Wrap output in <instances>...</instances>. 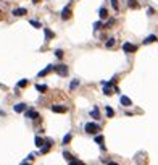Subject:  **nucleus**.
I'll use <instances>...</instances> for the list:
<instances>
[{
  "label": "nucleus",
  "mask_w": 158,
  "mask_h": 165,
  "mask_svg": "<svg viewBox=\"0 0 158 165\" xmlns=\"http://www.w3.org/2000/svg\"><path fill=\"white\" fill-rule=\"evenodd\" d=\"M84 130H86V133H89V134H94V133H97V131H100V126L97 125V123H86V126H84Z\"/></svg>",
  "instance_id": "f257e3e1"
},
{
  "label": "nucleus",
  "mask_w": 158,
  "mask_h": 165,
  "mask_svg": "<svg viewBox=\"0 0 158 165\" xmlns=\"http://www.w3.org/2000/svg\"><path fill=\"white\" fill-rule=\"evenodd\" d=\"M53 71H57L60 76H66L68 75V66L66 65H53Z\"/></svg>",
  "instance_id": "f03ea898"
},
{
  "label": "nucleus",
  "mask_w": 158,
  "mask_h": 165,
  "mask_svg": "<svg viewBox=\"0 0 158 165\" xmlns=\"http://www.w3.org/2000/svg\"><path fill=\"white\" fill-rule=\"evenodd\" d=\"M24 112H26V117L31 118V120H37L39 118V113L36 112V110H32V108L31 110H24Z\"/></svg>",
  "instance_id": "7ed1b4c3"
},
{
  "label": "nucleus",
  "mask_w": 158,
  "mask_h": 165,
  "mask_svg": "<svg viewBox=\"0 0 158 165\" xmlns=\"http://www.w3.org/2000/svg\"><path fill=\"white\" fill-rule=\"evenodd\" d=\"M119 102H121V105H123V107H131L132 105V100L129 99V97H126V96H121Z\"/></svg>",
  "instance_id": "20e7f679"
},
{
  "label": "nucleus",
  "mask_w": 158,
  "mask_h": 165,
  "mask_svg": "<svg viewBox=\"0 0 158 165\" xmlns=\"http://www.w3.org/2000/svg\"><path fill=\"white\" fill-rule=\"evenodd\" d=\"M123 50H124V52H136L137 47L132 45V44H129V42H124V44H123Z\"/></svg>",
  "instance_id": "39448f33"
},
{
  "label": "nucleus",
  "mask_w": 158,
  "mask_h": 165,
  "mask_svg": "<svg viewBox=\"0 0 158 165\" xmlns=\"http://www.w3.org/2000/svg\"><path fill=\"white\" fill-rule=\"evenodd\" d=\"M66 108L65 105H52V112H55V113H65L66 112Z\"/></svg>",
  "instance_id": "423d86ee"
},
{
  "label": "nucleus",
  "mask_w": 158,
  "mask_h": 165,
  "mask_svg": "<svg viewBox=\"0 0 158 165\" xmlns=\"http://www.w3.org/2000/svg\"><path fill=\"white\" fill-rule=\"evenodd\" d=\"M26 108H28V107H26V104H23V102H21V104H16V105L13 107V110H15L16 113H21V112H24Z\"/></svg>",
  "instance_id": "0eeeda50"
},
{
  "label": "nucleus",
  "mask_w": 158,
  "mask_h": 165,
  "mask_svg": "<svg viewBox=\"0 0 158 165\" xmlns=\"http://www.w3.org/2000/svg\"><path fill=\"white\" fill-rule=\"evenodd\" d=\"M26 13H28L26 8H15V10H13V15H15V16H24Z\"/></svg>",
  "instance_id": "6e6552de"
},
{
  "label": "nucleus",
  "mask_w": 158,
  "mask_h": 165,
  "mask_svg": "<svg viewBox=\"0 0 158 165\" xmlns=\"http://www.w3.org/2000/svg\"><path fill=\"white\" fill-rule=\"evenodd\" d=\"M71 18V10L69 8H63L62 11V20H69Z\"/></svg>",
  "instance_id": "1a4fd4ad"
},
{
  "label": "nucleus",
  "mask_w": 158,
  "mask_h": 165,
  "mask_svg": "<svg viewBox=\"0 0 158 165\" xmlns=\"http://www.w3.org/2000/svg\"><path fill=\"white\" fill-rule=\"evenodd\" d=\"M127 5H129V8H134V10H137L139 7H141L137 0H127Z\"/></svg>",
  "instance_id": "9d476101"
},
{
  "label": "nucleus",
  "mask_w": 158,
  "mask_h": 165,
  "mask_svg": "<svg viewBox=\"0 0 158 165\" xmlns=\"http://www.w3.org/2000/svg\"><path fill=\"white\" fill-rule=\"evenodd\" d=\"M99 16L102 18V20H107V18H108V10H107V8H100Z\"/></svg>",
  "instance_id": "9b49d317"
},
{
  "label": "nucleus",
  "mask_w": 158,
  "mask_h": 165,
  "mask_svg": "<svg viewBox=\"0 0 158 165\" xmlns=\"http://www.w3.org/2000/svg\"><path fill=\"white\" fill-rule=\"evenodd\" d=\"M44 33H45V39L48 41V39H52V37H55V34H53L48 28H44Z\"/></svg>",
  "instance_id": "f8f14e48"
},
{
  "label": "nucleus",
  "mask_w": 158,
  "mask_h": 165,
  "mask_svg": "<svg viewBox=\"0 0 158 165\" xmlns=\"http://www.w3.org/2000/svg\"><path fill=\"white\" fill-rule=\"evenodd\" d=\"M155 41H158V39H156V36H155V34H152V36H148L147 39H144V44H152V42H155Z\"/></svg>",
  "instance_id": "ddd939ff"
},
{
  "label": "nucleus",
  "mask_w": 158,
  "mask_h": 165,
  "mask_svg": "<svg viewBox=\"0 0 158 165\" xmlns=\"http://www.w3.org/2000/svg\"><path fill=\"white\" fill-rule=\"evenodd\" d=\"M52 70H53V65H48V66H47V68H45V70H42V71L39 73V76H45V75H47V73H50Z\"/></svg>",
  "instance_id": "4468645a"
},
{
  "label": "nucleus",
  "mask_w": 158,
  "mask_h": 165,
  "mask_svg": "<svg viewBox=\"0 0 158 165\" xmlns=\"http://www.w3.org/2000/svg\"><path fill=\"white\" fill-rule=\"evenodd\" d=\"M90 115H92L94 118H99V117H100V113H99V108H97V107H94L92 110H90Z\"/></svg>",
  "instance_id": "2eb2a0df"
},
{
  "label": "nucleus",
  "mask_w": 158,
  "mask_h": 165,
  "mask_svg": "<svg viewBox=\"0 0 158 165\" xmlns=\"http://www.w3.org/2000/svg\"><path fill=\"white\" fill-rule=\"evenodd\" d=\"M36 89H37L39 92H45V91H47V86H45V84H36Z\"/></svg>",
  "instance_id": "dca6fc26"
},
{
  "label": "nucleus",
  "mask_w": 158,
  "mask_h": 165,
  "mask_svg": "<svg viewBox=\"0 0 158 165\" xmlns=\"http://www.w3.org/2000/svg\"><path fill=\"white\" fill-rule=\"evenodd\" d=\"M79 86V79H74V81H71V84H69V89L73 91V89H76Z\"/></svg>",
  "instance_id": "f3484780"
},
{
  "label": "nucleus",
  "mask_w": 158,
  "mask_h": 165,
  "mask_svg": "<svg viewBox=\"0 0 158 165\" xmlns=\"http://www.w3.org/2000/svg\"><path fill=\"white\" fill-rule=\"evenodd\" d=\"M36 146H37V147H42V146H44V139H42V138H36Z\"/></svg>",
  "instance_id": "a211bd4d"
},
{
  "label": "nucleus",
  "mask_w": 158,
  "mask_h": 165,
  "mask_svg": "<svg viewBox=\"0 0 158 165\" xmlns=\"http://www.w3.org/2000/svg\"><path fill=\"white\" fill-rule=\"evenodd\" d=\"M105 110H107V115H108V118H113V115H115V112H113V108H111V107H107Z\"/></svg>",
  "instance_id": "6ab92c4d"
},
{
  "label": "nucleus",
  "mask_w": 158,
  "mask_h": 165,
  "mask_svg": "<svg viewBox=\"0 0 158 165\" xmlns=\"http://www.w3.org/2000/svg\"><path fill=\"white\" fill-rule=\"evenodd\" d=\"M26 86H28V79H21L18 83V88H26Z\"/></svg>",
  "instance_id": "aec40b11"
},
{
  "label": "nucleus",
  "mask_w": 158,
  "mask_h": 165,
  "mask_svg": "<svg viewBox=\"0 0 158 165\" xmlns=\"http://www.w3.org/2000/svg\"><path fill=\"white\" fill-rule=\"evenodd\" d=\"M115 42H116V39H115V37H110V39H108V42H107V47H113Z\"/></svg>",
  "instance_id": "412c9836"
},
{
  "label": "nucleus",
  "mask_w": 158,
  "mask_h": 165,
  "mask_svg": "<svg viewBox=\"0 0 158 165\" xmlns=\"http://www.w3.org/2000/svg\"><path fill=\"white\" fill-rule=\"evenodd\" d=\"M55 55H57L58 58H63V55H65V53H63V50H62V49H58V50H55Z\"/></svg>",
  "instance_id": "4be33fe9"
},
{
  "label": "nucleus",
  "mask_w": 158,
  "mask_h": 165,
  "mask_svg": "<svg viewBox=\"0 0 158 165\" xmlns=\"http://www.w3.org/2000/svg\"><path fill=\"white\" fill-rule=\"evenodd\" d=\"M71 141V134H66V136L63 138V144H68Z\"/></svg>",
  "instance_id": "5701e85b"
},
{
  "label": "nucleus",
  "mask_w": 158,
  "mask_h": 165,
  "mask_svg": "<svg viewBox=\"0 0 158 165\" xmlns=\"http://www.w3.org/2000/svg\"><path fill=\"white\" fill-rule=\"evenodd\" d=\"M63 157L66 159V160H73V155L69 154V152H63Z\"/></svg>",
  "instance_id": "b1692460"
},
{
  "label": "nucleus",
  "mask_w": 158,
  "mask_h": 165,
  "mask_svg": "<svg viewBox=\"0 0 158 165\" xmlns=\"http://www.w3.org/2000/svg\"><path fill=\"white\" fill-rule=\"evenodd\" d=\"M111 7L118 11V0H111Z\"/></svg>",
  "instance_id": "393cba45"
},
{
  "label": "nucleus",
  "mask_w": 158,
  "mask_h": 165,
  "mask_svg": "<svg viewBox=\"0 0 158 165\" xmlns=\"http://www.w3.org/2000/svg\"><path fill=\"white\" fill-rule=\"evenodd\" d=\"M100 28H102V23H100V21L94 23V29H95V31H97V29H100Z\"/></svg>",
  "instance_id": "a878e982"
},
{
  "label": "nucleus",
  "mask_w": 158,
  "mask_h": 165,
  "mask_svg": "<svg viewBox=\"0 0 158 165\" xmlns=\"http://www.w3.org/2000/svg\"><path fill=\"white\" fill-rule=\"evenodd\" d=\"M31 24L34 28H40V23H37V21H34V20H31Z\"/></svg>",
  "instance_id": "bb28decb"
},
{
  "label": "nucleus",
  "mask_w": 158,
  "mask_h": 165,
  "mask_svg": "<svg viewBox=\"0 0 158 165\" xmlns=\"http://www.w3.org/2000/svg\"><path fill=\"white\" fill-rule=\"evenodd\" d=\"M69 165H82V162H77V160H69Z\"/></svg>",
  "instance_id": "cd10ccee"
},
{
  "label": "nucleus",
  "mask_w": 158,
  "mask_h": 165,
  "mask_svg": "<svg viewBox=\"0 0 158 165\" xmlns=\"http://www.w3.org/2000/svg\"><path fill=\"white\" fill-rule=\"evenodd\" d=\"M103 141V138L100 136V134H99V136H95V143H102Z\"/></svg>",
  "instance_id": "c85d7f7f"
},
{
  "label": "nucleus",
  "mask_w": 158,
  "mask_h": 165,
  "mask_svg": "<svg viewBox=\"0 0 158 165\" xmlns=\"http://www.w3.org/2000/svg\"><path fill=\"white\" fill-rule=\"evenodd\" d=\"M108 165H118L116 162H108Z\"/></svg>",
  "instance_id": "c756f323"
},
{
  "label": "nucleus",
  "mask_w": 158,
  "mask_h": 165,
  "mask_svg": "<svg viewBox=\"0 0 158 165\" xmlns=\"http://www.w3.org/2000/svg\"><path fill=\"white\" fill-rule=\"evenodd\" d=\"M32 2H34V3H39V2H40V0H32Z\"/></svg>",
  "instance_id": "7c9ffc66"
},
{
  "label": "nucleus",
  "mask_w": 158,
  "mask_h": 165,
  "mask_svg": "<svg viewBox=\"0 0 158 165\" xmlns=\"http://www.w3.org/2000/svg\"><path fill=\"white\" fill-rule=\"evenodd\" d=\"M21 165H29V163H28V162H23V163H21Z\"/></svg>",
  "instance_id": "2f4dec72"
},
{
  "label": "nucleus",
  "mask_w": 158,
  "mask_h": 165,
  "mask_svg": "<svg viewBox=\"0 0 158 165\" xmlns=\"http://www.w3.org/2000/svg\"><path fill=\"white\" fill-rule=\"evenodd\" d=\"M0 13H2V11H0Z\"/></svg>",
  "instance_id": "473e14b6"
}]
</instances>
